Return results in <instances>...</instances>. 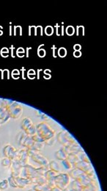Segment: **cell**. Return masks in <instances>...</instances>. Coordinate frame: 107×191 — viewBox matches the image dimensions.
Segmentation results:
<instances>
[{"instance_id": "6da1fadb", "label": "cell", "mask_w": 107, "mask_h": 191, "mask_svg": "<svg viewBox=\"0 0 107 191\" xmlns=\"http://www.w3.org/2000/svg\"><path fill=\"white\" fill-rule=\"evenodd\" d=\"M47 170V168L40 167L38 168H35L33 166L27 165L22 168L21 172V177L24 178L32 179L39 176H44V173Z\"/></svg>"}, {"instance_id": "7a4b0ae2", "label": "cell", "mask_w": 107, "mask_h": 191, "mask_svg": "<svg viewBox=\"0 0 107 191\" xmlns=\"http://www.w3.org/2000/svg\"><path fill=\"white\" fill-rule=\"evenodd\" d=\"M37 133L40 138H43L44 142L55 137V131L45 122L40 123L36 127Z\"/></svg>"}, {"instance_id": "3957f363", "label": "cell", "mask_w": 107, "mask_h": 191, "mask_svg": "<svg viewBox=\"0 0 107 191\" xmlns=\"http://www.w3.org/2000/svg\"><path fill=\"white\" fill-rule=\"evenodd\" d=\"M70 181L71 178L68 175V173H58L55 178V186L60 188L61 190H64L68 188Z\"/></svg>"}, {"instance_id": "277c9868", "label": "cell", "mask_w": 107, "mask_h": 191, "mask_svg": "<svg viewBox=\"0 0 107 191\" xmlns=\"http://www.w3.org/2000/svg\"><path fill=\"white\" fill-rule=\"evenodd\" d=\"M28 154H29V157L34 161V162H37L40 166V167H46L48 166L49 162L48 160L43 157L42 154H40L38 151H32V150L28 149Z\"/></svg>"}, {"instance_id": "5b68a950", "label": "cell", "mask_w": 107, "mask_h": 191, "mask_svg": "<svg viewBox=\"0 0 107 191\" xmlns=\"http://www.w3.org/2000/svg\"><path fill=\"white\" fill-rule=\"evenodd\" d=\"M74 167L79 169V170L83 171L84 173H86L87 175L90 176V177H95V170L91 163H87V162H83V161H78L76 163L74 164Z\"/></svg>"}, {"instance_id": "8992f818", "label": "cell", "mask_w": 107, "mask_h": 191, "mask_svg": "<svg viewBox=\"0 0 107 191\" xmlns=\"http://www.w3.org/2000/svg\"><path fill=\"white\" fill-rule=\"evenodd\" d=\"M58 140L61 144L65 146V147L68 146L69 145L76 143V140L74 137L68 133L67 132H61L57 135Z\"/></svg>"}, {"instance_id": "52a82bcc", "label": "cell", "mask_w": 107, "mask_h": 191, "mask_svg": "<svg viewBox=\"0 0 107 191\" xmlns=\"http://www.w3.org/2000/svg\"><path fill=\"white\" fill-rule=\"evenodd\" d=\"M3 154L5 157H7L11 160H13L17 158L18 151L13 146H10V145H7V146H6L4 148Z\"/></svg>"}, {"instance_id": "ba28073f", "label": "cell", "mask_w": 107, "mask_h": 191, "mask_svg": "<svg viewBox=\"0 0 107 191\" xmlns=\"http://www.w3.org/2000/svg\"><path fill=\"white\" fill-rule=\"evenodd\" d=\"M29 154H28V149H22L18 151L17 158L18 161L21 163V166L24 167L25 166L28 165V161H29Z\"/></svg>"}, {"instance_id": "9c48e42d", "label": "cell", "mask_w": 107, "mask_h": 191, "mask_svg": "<svg viewBox=\"0 0 107 191\" xmlns=\"http://www.w3.org/2000/svg\"><path fill=\"white\" fill-rule=\"evenodd\" d=\"M15 180H16V185H17L18 188H25L26 187H27L28 185H32V179L24 178V177H14Z\"/></svg>"}, {"instance_id": "30bf717a", "label": "cell", "mask_w": 107, "mask_h": 191, "mask_svg": "<svg viewBox=\"0 0 107 191\" xmlns=\"http://www.w3.org/2000/svg\"><path fill=\"white\" fill-rule=\"evenodd\" d=\"M7 110L9 115H10V117L13 118H19L21 114H22V109L21 107H18L11 106Z\"/></svg>"}, {"instance_id": "8fae6325", "label": "cell", "mask_w": 107, "mask_h": 191, "mask_svg": "<svg viewBox=\"0 0 107 191\" xmlns=\"http://www.w3.org/2000/svg\"><path fill=\"white\" fill-rule=\"evenodd\" d=\"M82 191H100V187L97 182V180H94L88 185V186L83 188Z\"/></svg>"}, {"instance_id": "7c38bea8", "label": "cell", "mask_w": 107, "mask_h": 191, "mask_svg": "<svg viewBox=\"0 0 107 191\" xmlns=\"http://www.w3.org/2000/svg\"><path fill=\"white\" fill-rule=\"evenodd\" d=\"M10 118V115L6 108H0V124H5Z\"/></svg>"}, {"instance_id": "4fadbf2b", "label": "cell", "mask_w": 107, "mask_h": 191, "mask_svg": "<svg viewBox=\"0 0 107 191\" xmlns=\"http://www.w3.org/2000/svg\"><path fill=\"white\" fill-rule=\"evenodd\" d=\"M67 155H68V154H67V151H65V148L61 149L60 150H59V151H57L55 153V157H56L57 159L61 161L65 160L67 159Z\"/></svg>"}, {"instance_id": "5bb4252c", "label": "cell", "mask_w": 107, "mask_h": 191, "mask_svg": "<svg viewBox=\"0 0 107 191\" xmlns=\"http://www.w3.org/2000/svg\"><path fill=\"white\" fill-rule=\"evenodd\" d=\"M32 185H45L47 184L46 179L44 177V176H39V177H35L32 179Z\"/></svg>"}, {"instance_id": "9a60e30c", "label": "cell", "mask_w": 107, "mask_h": 191, "mask_svg": "<svg viewBox=\"0 0 107 191\" xmlns=\"http://www.w3.org/2000/svg\"><path fill=\"white\" fill-rule=\"evenodd\" d=\"M58 173L52 171L51 170H47L44 173V177L46 179L47 181H55V178Z\"/></svg>"}, {"instance_id": "2e32d148", "label": "cell", "mask_w": 107, "mask_h": 191, "mask_svg": "<svg viewBox=\"0 0 107 191\" xmlns=\"http://www.w3.org/2000/svg\"><path fill=\"white\" fill-rule=\"evenodd\" d=\"M48 168H49V170H52V171L55 172L57 173H59L60 172V168H59V164L58 162H57L56 161H51V162L48 163Z\"/></svg>"}, {"instance_id": "e0dca14e", "label": "cell", "mask_w": 107, "mask_h": 191, "mask_svg": "<svg viewBox=\"0 0 107 191\" xmlns=\"http://www.w3.org/2000/svg\"><path fill=\"white\" fill-rule=\"evenodd\" d=\"M32 125L33 124H32V122L31 121L30 119L28 118H26L23 120L22 123H21V128L25 132L26 130H27L28 129L30 128Z\"/></svg>"}, {"instance_id": "ac0fdd59", "label": "cell", "mask_w": 107, "mask_h": 191, "mask_svg": "<svg viewBox=\"0 0 107 191\" xmlns=\"http://www.w3.org/2000/svg\"><path fill=\"white\" fill-rule=\"evenodd\" d=\"M67 161L70 162V163L72 164V165H74L75 163H76L77 162L80 161L79 157H78V156L76 154H69L67 157Z\"/></svg>"}, {"instance_id": "d6986e66", "label": "cell", "mask_w": 107, "mask_h": 191, "mask_svg": "<svg viewBox=\"0 0 107 191\" xmlns=\"http://www.w3.org/2000/svg\"><path fill=\"white\" fill-rule=\"evenodd\" d=\"M33 189L35 191H51V188L48 185V184L45 185H35Z\"/></svg>"}, {"instance_id": "ffe728a7", "label": "cell", "mask_w": 107, "mask_h": 191, "mask_svg": "<svg viewBox=\"0 0 107 191\" xmlns=\"http://www.w3.org/2000/svg\"><path fill=\"white\" fill-rule=\"evenodd\" d=\"M69 186L70 187V189H75V190H82V188L81 186L79 183H78V181L76 180H74L73 181H70V183L69 185ZM68 186V187H69Z\"/></svg>"}, {"instance_id": "44dd1931", "label": "cell", "mask_w": 107, "mask_h": 191, "mask_svg": "<svg viewBox=\"0 0 107 191\" xmlns=\"http://www.w3.org/2000/svg\"><path fill=\"white\" fill-rule=\"evenodd\" d=\"M43 146H44V143H36V142H35L33 146L29 149V150H32V151H39L43 148Z\"/></svg>"}, {"instance_id": "7402d4cb", "label": "cell", "mask_w": 107, "mask_h": 191, "mask_svg": "<svg viewBox=\"0 0 107 191\" xmlns=\"http://www.w3.org/2000/svg\"><path fill=\"white\" fill-rule=\"evenodd\" d=\"M10 187L9 185V181L8 179H3L2 181H0V190H7Z\"/></svg>"}, {"instance_id": "603a6c76", "label": "cell", "mask_w": 107, "mask_h": 191, "mask_svg": "<svg viewBox=\"0 0 107 191\" xmlns=\"http://www.w3.org/2000/svg\"><path fill=\"white\" fill-rule=\"evenodd\" d=\"M2 166L4 167H10L12 164V160L10 159L7 157H5L4 159L2 160V162H1Z\"/></svg>"}, {"instance_id": "cb8c5ba5", "label": "cell", "mask_w": 107, "mask_h": 191, "mask_svg": "<svg viewBox=\"0 0 107 191\" xmlns=\"http://www.w3.org/2000/svg\"><path fill=\"white\" fill-rule=\"evenodd\" d=\"M62 165H63V166H64V167L65 168V169H67V170H70L71 169H73V168H74V165H72V164L70 163L69 161H67V160H62Z\"/></svg>"}, {"instance_id": "d4e9b609", "label": "cell", "mask_w": 107, "mask_h": 191, "mask_svg": "<svg viewBox=\"0 0 107 191\" xmlns=\"http://www.w3.org/2000/svg\"><path fill=\"white\" fill-rule=\"evenodd\" d=\"M78 157H79L80 161H83V162H87V163H90V159L88 158V157L85 152H81V154H80V156H78Z\"/></svg>"}, {"instance_id": "484cf974", "label": "cell", "mask_w": 107, "mask_h": 191, "mask_svg": "<svg viewBox=\"0 0 107 191\" xmlns=\"http://www.w3.org/2000/svg\"><path fill=\"white\" fill-rule=\"evenodd\" d=\"M7 179H8V181H9V185H10V187H12V188H18L14 177H12V176H10V177H9Z\"/></svg>"}, {"instance_id": "4316f807", "label": "cell", "mask_w": 107, "mask_h": 191, "mask_svg": "<svg viewBox=\"0 0 107 191\" xmlns=\"http://www.w3.org/2000/svg\"><path fill=\"white\" fill-rule=\"evenodd\" d=\"M58 55H59V57L61 58H65L67 55V50H66L65 48L64 47H61L58 49Z\"/></svg>"}, {"instance_id": "83f0119b", "label": "cell", "mask_w": 107, "mask_h": 191, "mask_svg": "<svg viewBox=\"0 0 107 191\" xmlns=\"http://www.w3.org/2000/svg\"><path fill=\"white\" fill-rule=\"evenodd\" d=\"M75 32V29H74V27L73 26H68L67 28H66V33L68 36H73Z\"/></svg>"}, {"instance_id": "f1b7e54d", "label": "cell", "mask_w": 107, "mask_h": 191, "mask_svg": "<svg viewBox=\"0 0 107 191\" xmlns=\"http://www.w3.org/2000/svg\"><path fill=\"white\" fill-rule=\"evenodd\" d=\"M54 32V28L51 26H47L45 28V33L47 36H51Z\"/></svg>"}, {"instance_id": "f546056e", "label": "cell", "mask_w": 107, "mask_h": 191, "mask_svg": "<svg viewBox=\"0 0 107 191\" xmlns=\"http://www.w3.org/2000/svg\"><path fill=\"white\" fill-rule=\"evenodd\" d=\"M46 53V52L45 49H38L37 54H38L39 57H40V58H43V57H45Z\"/></svg>"}, {"instance_id": "4dcf8cb0", "label": "cell", "mask_w": 107, "mask_h": 191, "mask_svg": "<svg viewBox=\"0 0 107 191\" xmlns=\"http://www.w3.org/2000/svg\"><path fill=\"white\" fill-rule=\"evenodd\" d=\"M40 32V35H43V31H42V27L40 26H38L37 28H35V36H37V32Z\"/></svg>"}, {"instance_id": "1f68e13d", "label": "cell", "mask_w": 107, "mask_h": 191, "mask_svg": "<svg viewBox=\"0 0 107 191\" xmlns=\"http://www.w3.org/2000/svg\"><path fill=\"white\" fill-rule=\"evenodd\" d=\"M74 56L75 58H80L82 56V52H81V51H74Z\"/></svg>"}, {"instance_id": "d6a6232c", "label": "cell", "mask_w": 107, "mask_h": 191, "mask_svg": "<svg viewBox=\"0 0 107 191\" xmlns=\"http://www.w3.org/2000/svg\"><path fill=\"white\" fill-rule=\"evenodd\" d=\"M15 75H17V77H19V75H20V72L18 70H14V71H13V73H12V77H15Z\"/></svg>"}, {"instance_id": "836d02e7", "label": "cell", "mask_w": 107, "mask_h": 191, "mask_svg": "<svg viewBox=\"0 0 107 191\" xmlns=\"http://www.w3.org/2000/svg\"><path fill=\"white\" fill-rule=\"evenodd\" d=\"M74 49L75 51H80L82 49V46L79 45V44H76V45H74Z\"/></svg>"}, {"instance_id": "e575fe53", "label": "cell", "mask_w": 107, "mask_h": 191, "mask_svg": "<svg viewBox=\"0 0 107 191\" xmlns=\"http://www.w3.org/2000/svg\"><path fill=\"white\" fill-rule=\"evenodd\" d=\"M27 74H28V77H29V76H30V75H33L34 77H35V74H35V72L33 71V70H30V71H28Z\"/></svg>"}, {"instance_id": "d590c367", "label": "cell", "mask_w": 107, "mask_h": 191, "mask_svg": "<svg viewBox=\"0 0 107 191\" xmlns=\"http://www.w3.org/2000/svg\"><path fill=\"white\" fill-rule=\"evenodd\" d=\"M51 191H62V190H61L60 188H57V187L55 186V187H54L53 188H51Z\"/></svg>"}, {"instance_id": "8d00e7d4", "label": "cell", "mask_w": 107, "mask_h": 191, "mask_svg": "<svg viewBox=\"0 0 107 191\" xmlns=\"http://www.w3.org/2000/svg\"><path fill=\"white\" fill-rule=\"evenodd\" d=\"M24 53L25 52V51H24V49L23 48H19L18 49H17V51H16V53Z\"/></svg>"}, {"instance_id": "74e56055", "label": "cell", "mask_w": 107, "mask_h": 191, "mask_svg": "<svg viewBox=\"0 0 107 191\" xmlns=\"http://www.w3.org/2000/svg\"><path fill=\"white\" fill-rule=\"evenodd\" d=\"M4 52H6V53H8L9 52V49L7 48H2V49L1 50V53H4Z\"/></svg>"}, {"instance_id": "f35d334b", "label": "cell", "mask_w": 107, "mask_h": 191, "mask_svg": "<svg viewBox=\"0 0 107 191\" xmlns=\"http://www.w3.org/2000/svg\"><path fill=\"white\" fill-rule=\"evenodd\" d=\"M11 55L13 58H14V55H13V46H11Z\"/></svg>"}, {"instance_id": "ab89813d", "label": "cell", "mask_w": 107, "mask_h": 191, "mask_svg": "<svg viewBox=\"0 0 107 191\" xmlns=\"http://www.w3.org/2000/svg\"><path fill=\"white\" fill-rule=\"evenodd\" d=\"M1 55H2V56L4 57V58H7V57H8V53H5V54L1 53Z\"/></svg>"}, {"instance_id": "60d3db41", "label": "cell", "mask_w": 107, "mask_h": 191, "mask_svg": "<svg viewBox=\"0 0 107 191\" xmlns=\"http://www.w3.org/2000/svg\"><path fill=\"white\" fill-rule=\"evenodd\" d=\"M70 189V188H69ZM70 191H82L79 190H75V189H70Z\"/></svg>"}, {"instance_id": "b9f144b4", "label": "cell", "mask_w": 107, "mask_h": 191, "mask_svg": "<svg viewBox=\"0 0 107 191\" xmlns=\"http://www.w3.org/2000/svg\"><path fill=\"white\" fill-rule=\"evenodd\" d=\"M62 191H70V189H69L68 188H65V189L62 190Z\"/></svg>"}, {"instance_id": "7bdbcfd3", "label": "cell", "mask_w": 107, "mask_h": 191, "mask_svg": "<svg viewBox=\"0 0 107 191\" xmlns=\"http://www.w3.org/2000/svg\"><path fill=\"white\" fill-rule=\"evenodd\" d=\"M2 34H3V32H2V30L0 31V36H2Z\"/></svg>"}, {"instance_id": "ee69618b", "label": "cell", "mask_w": 107, "mask_h": 191, "mask_svg": "<svg viewBox=\"0 0 107 191\" xmlns=\"http://www.w3.org/2000/svg\"><path fill=\"white\" fill-rule=\"evenodd\" d=\"M28 191H35V190L34 189H32V190H28Z\"/></svg>"}, {"instance_id": "f6af8a7d", "label": "cell", "mask_w": 107, "mask_h": 191, "mask_svg": "<svg viewBox=\"0 0 107 191\" xmlns=\"http://www.w3.org/2000/svg\"><path fill=\"white\" fill-rule=\"evenodd\" d=\"M0 191H2V190H0Z\"/></svg>"}, {"instance_id": "bcb514c9", "label": "cell", "mask_w": 107, "mask_h": 191, "mask_svg": "<svg viewBox=\"0 0 107 191\" xmlns=\"http://www.w3.org/2000/svg\"></svg>"}]
</instances>
